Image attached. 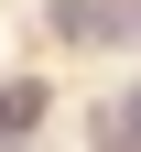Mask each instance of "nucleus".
<instances>
[{
  "instance_id": "obj_1",
  "label": "nucleus",
  "mask_w": 141,
  "mask_h": 152,
  "mask_svg": "<svg viewBox=\"0 0 141 152\" xmlns=\"http://www.w3.org/2000/svg\"><path fill=\"white\" fill-rule=\"evenodd\" d=\"M33 120H44V87H0V141H22Z\"/></svg>"
}]
</instances>
